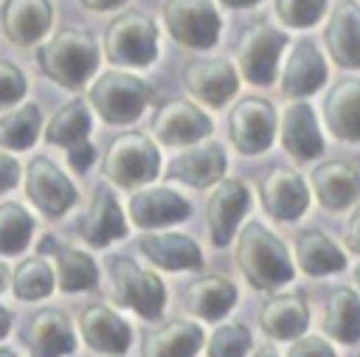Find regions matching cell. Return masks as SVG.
Here are the masks:
<instances>
[{
	"mask_svg": "<svg viewBox=\"0 0 360 357\" xmlns=\"http://www.w3.org/2000/svg\"><path fill=\"white\" fill-rule=\"evenodd\" d=\"M186 90L208 107H225L239 87L236 70L228 59H197L183 73Z\"/></svg>",
	"mask_w": 360,
	"mask_h": 357,
	"instance_id": "cell-15",
	"label": "cell"
},
{
	"mask_svg": "<svg viewBox=\"0 0 360 357\" xmlns=\"http://www.w3.org/2000/svg\"><path fill=\"white\" fill-rule=\"evenodd\" d=\"M323 42L329 56L340 67H349V70L360 67V6L354 0H343L332 11L323 28Z\"/></svg>",
	"mask_w": 360,
	"mask_h": 357,
	"instance_id": "cell-22",
	"label": "cell"
},
{
	"mask_svg": "<svg viewBox=\"0 0 360 357\" xmlns=\"http://www.w3.org/2000/svg\"><path fill=\"white\" fill-rule=\"evenodd\" d=\"M236 267L248 278V284L259 292L278 290L292 281V259L287 245L262 222L250 219L239 231L236 239Z\"/></svg>",
	"mask_w": 360,
	"mask_h": 357,
	"instance_id": "cell-1",
	"label": "cell"
},
{
	"mask_svg": "<svg viewBox=\"0 0 360 357\" xmlns=\"http://www.w3.org/2000/svg\"><path fill=\"white\" fill-rule=\"evenodd\" d=\"M222 6H228V8H248V6H256V3H262V0H219Z\"/></svg>",
	"mask_w": 360,
	"mask_h": 357,
	"instance_id": "cell-46",
	"label": "cell"
},
{
	"mask_svg": "<svg viewBox=\"0 0 360 357\" xmlns=\"http://www.w3.org/2000/svg\"><path fill=\"white\" fill-rule=\"evenodd\" d=\"M236 304V284L225 275H202L188 284L186 290V306L191 315L217 323L222 320Z\"/></svg>",
	"mask_w": 360,
	"mask_h": 357,
	"instance_id": "cell-28",
	"label": "cell"
},
{
	"mask_svg": "<svg viewBox=\"0 0 360 357\" xmlns=\"http://www.w3.org/2000/svg\"><path fill=\"white\" fill-rule=\"evenodd\" d=\"M250 357H278V354H276V349H273V346H262V349H256Z\"/></svg>",
	"mask_w": 360,
	"mask_h": 357,
	"instance_id": "cell-48",
	"label": "cell"
},
{
	"mask_svg": "<svg viewBox=\"0 0 360 357\" xmlns=\"http://www.w3.org/2000/svg\"><path fill=\"white\" fill-rule=\"evenodd\" d=\"M211 129V118L186 98H172L152 115V135L166 146H191L208 138Z\"/></svg>",
	"mask_w": 360,
	"mask_h": 357,
	"instance_id": "cell-11",
	"label": "cell"
},
{
	"mask_svg": "<svg viewBox=\"0 0 360 357\" xmlns=\"http://www.w3.org/2000/svg\"><path fill=\"white\" fill-rule=\"evenodd\" d=\"M8 329H11V312L0 304V340L6 337V332H8Z\"/></svg>",
	"mask_w": 360,
	"mask_h": 357,
	"instance_id": "cell-45",
	"label": "cell"
},
{
	"mask_svg": "<svg viewBox=\"0 0 360 357\" xmlns=\"http://www.w3.org/2000/svg\"><path fill=\"white\" fill-rule=\"evenodd\" d=\"M323 82H326L323 53L315 48L312 39H298L281 70V93L287 98H304L312 96L318 87H323Z\"/></svg>",
	"mask_w": 360,
	"mask_h": 357,
	"instance_id": "cell-18",
	"label": "cell"
},
{
	"mask_svg": "<svg viewBox=\"0 0 360 357\" xmlns=\"http://www.w3.org/2000/svg\"><path fill=\"white\" fill-rule=\"evenodd\" d=\"M281 146L287 149V155H292L295 160H312L323 152V138L315 121V112L309 104L304 101H292L284 112H281Z\"/></svg>",
	"mask_w": 360,
	"mask_h": 357,
	"instance_id": "cell-24",
	"label": "cell"
},
{
	"mask_svg": "<svg viewBox=\"0 0 360 357\" xmlns=\"http://www.w3.org/2000/svg\"><path fill=\"white\" fill-rule=\"evenodd\" d=\"M357 357H360V354H357Z\"/></svg>",
	"mask_w": 360,
	"mask_h": 357,
	"instance_id": "cell-51",
	"label": "cell"
},
{
	"mask_svg": "<svg viewBox=\"0 0 360 357\" xmlns=\"http://www.w3.org/2000/svg\"><path fill=\"white\" fill-rule=\"evenodd\" d=\"M323 121L338 141H360V79H340L323 98Z\"/></svg>",
	"mask_w": 360,
	"mask_h": 357,
	"instance_id": "cell-25",
	"label": "cell"
},
{
	"mask_svg": "<svg viewBox=\"0 0 360 357\" xmlns=\"http://www.w3.org/2000/svg\"><path fill=\"white\" fill-rule=\"evenodd\" d=\"M25 194L28 200L51 219L62 216L76 205V186L65 177V171L48 160V157H34L25 169Z\"/></svg>",
	"mask_w": 360,
	"mask_h": 357,
	"instance_id": "cell-10",
	"label": "cell"
},
{
	"mask_svg": "<svg viewBox=\"0 0 360 357\" xmlns=\"http://www.w3.org/2000/svg\"><path fill=\"white\" fill-rule=\"evenodd\" d=\"M259 197H262L264 211L281 222L298 219L309 205V188H307L304 177L284 166H276L262 177Z\"/></svg>",
	"mask_w": 360,
	"mask_h": 357,
	"instance_id": "cell-13",
	"label": "cell"
},
{
	"mask_svg": "<svg viewBox=\"0 0 360 357\" xmlns=\"http://www.w3.org/2000/svg\"><path fill=\"white\" fill-rule=\"evenodd\" d=\"M354 284L360 287V261H357V267H354Z\"/></svg>",
	"mask_w": 360,
	"mask_h": 357,
	"instance_id": "cell-49",
	"label": "cell"
},
{
	"mask_svg": "<svg viewBox=\"0 0 360 357\" xmlns=\"http://www.w3.org/2000/svg\"><path fill=\"white\" fill-rule=\"evenodd\" d=\"M284 357H338V354L323 337H295V343Z\"/></svg>",
	"mask_w": 360,
	"mask_h": 357,
	"instance_id": "cell-40",
	"label": "cell"
},
{
	"mask_svg": "<svg viewBox=\"0 0 360 357\" xmlns=\"http://www.w3.org/2000/svg\"><path fill=\"white\" fill-rule=\"evenodd\" d=\"M79 332H82L84 343L93 351H98V354L121 357L132 346V329H129V323L118 312H112L110 306H104V304L84 306V312L79 315Z\"/></svg>",
	"mask_w": 360,
	"mask_h": 357,
	"instance_id": "cell-14",
	"label": "cell"
},
{
	"mask_svg": "<svg viewBox=\"0 0 360 357\" xmlns=\"http://www.w3.org/2000/svg\"><path fill=\"white\" fill-rule=\"evenodd\" d=\"M51 20H53V8L48 0H6L0 11L6 37L20 48L42 42V37L51 28Z\"/></svg>",
	"mask_w": 360,
	"mask_h": 357,
	"instance_id": "cell-21",
	"label": "cell"
},
{
	"mask_svg": "<svg viewBox=\"0 0 360 357\" xmlns=\"http://www.w3.org/2000/svg\"><path fill=\"white\" fill-rule=\"evenodd\" d=\"M163 22L169 34L194 51L211 48L219 39V14L211 0H163Z\"/></svg>",
	"mask_w": 360,
	"mask_h": 357,
	"instance_id": "cell-8",
	"label": "cell"
},
{
	"mask_svg": "<svg viewBox=\"0 0 360 357\" xmlns=\"http://www.w3.org/2000/svg\"><path fill=\"white\" fill-rule=\"evenodd\" d=\"M17 183H20V163H17V157L0 152V194L11 191Z\"/></svg>",
	"mask_w": 360,
	"mask_h": 357,
	"instance_id": "cell-41",
	"label": "cell"
},
{
	"mask_svg": "<svg viewBox=\"0 0 360 357\" xmlns=\"http://www.w3.org/2000/svg\"><path fill=\"white\" fill-rule=\"evenodd\" d=\"M79 236L93 247H107L112 239L127 236V219L110 186H96L93 200L79 219Z\"/></svg>",
	"mask_w": 360,
	"mask_h": 357,
	"instance_id": "cell-16",
	"label": "cell"
},
{
	"mask_svg": "<svg viewBox=\"0 0 360 357\" xmlns=\"http://www.w3.org/2000/svg\"><path fill=\"white\" fill-rule=\"evenodd\" d=\"M276 107L264 98H242L228 112V138L242 155H259L273 143Z\"/></svg>",
	"mask_w": 360,
	"mask_h": 357,
	"instance_id": "cell-9",
	"label": "cell"
},
{
	"mask_svg": "<svg viewBox=\"0 0 360 357\" xmlns=\"http://www.w3.org/2000/svg\"><path fill=\"white\" fill-rule=\"evenodd\" d=\"M202 349V329L194 320L172 318L155 332L143 335L141 357H197Z\"/></svg>",
	"mask_w": 360,
	"mask_h": 357,
	"instance_id": "cell-26",
	"label": "cell"
},
{
	"mask_svg": "<svg viewBox=\"0 0 360 357\" xmlns=\"http://www.w3.org/2000/svg\"><path fill=\"white\" fill-rule=\"evenodd\" d=\"M93 160H96V149H93L90 141L76 143V146L68 149V163H70L73 171H87V166H90Z\"/></svg>",
	"mask_w": 360,
	"mask_h": 357,
	"instance_id": "cell-42",
	"label": "cell"
},
{
	"mask_svg": "<svg viewBox=\"0 0 360 357\" xmlns=\"http://www.w3.org/2000/svg\"><path fill=\"white\" fill-rule=\"evenodd\" d=\"M323 332L343 343L352 346L360 340V295L349 287H335L326 295L323 304Z\"/></svg>",
	"mask_w": 360,
	"mask_h": 357,
	"instance_id": "cell-31",
	"label": "cell"
},
{
	"mask_svg": "<svg viewBox=\"0 0 360 357\" xmlns=\"http://www.w3.org/2000/svg\"><path fill=\"white\" fill-rule=\"evenodd\" d=\"M225 169H228L225 149L219 143H200V146H188L186 152H180L169 163L166 177L186 183L191 188H208L222 180Z\"/></svg>",
	"mask_w": 360,
	"mask_h": 357,
	"instance_id": "cell-17",
	"label": "cell"
},
{
	"mask_svg": "<svg viewBox=\"0 0 360 357\" xmlns=\"http://www.w3.org/2000/svg\"><path fill=\"white\" fill-rule=\"evenodd\" d=\"M284 42H287L284 31H278L264 20L248 25L236 39V62L242 76L253 84H273Z\"/></svg>",
	"mask_w": 360,
	"mask_h": 357,
	"instance_id": "cell-7",
	"label": "cell"
},
{
	"mask_svg": "<svg viewBox=\"0 0 360 357\" xmlns=\"http://www.w3.org/2000/svg\"><path fill=\"white\" fill-rule=\"evenodd\" d=\"M138 250L163 270H202V253L194 239L183 233H143L138 236Z\"/></svg>",
	"mask_w": 360,
	"mask_h": 357,
	"instance_id": "cell-27",
	"label": "cell"
},
{
	"mask_svg": "<svg viewBox=\"0 0 360 357\" xmlns=\"http://www.w3.org/2000/svg\"><path fill=\"white\" fill-rule=\"evenodd\" d=\"M343 239H346V245H349V250H354V253H360V205L354 208V214L349 216V222H346V233H343Z\"/></svg>",
	"mask_w": 360,
	"mask_h": 357,
	"instance_id": "cell-43",
	"label": "cell"
},
{
	"mask_svg": "<svg viewBox=\"0 0 360 357\" xmlns=\"http://www.w3.org/2000/svg\"><path fill=\"white\" fill-rule=\"evenodd\" d=\"M259 323L273 340H295L309 326V309L301 295H276L262 306Z\"/></svg>",
	"mask_w": 360,
	"mask_h": 357,
	"instance_id": "cell-29",
	"label": "cell"
},
{
	"mask_svg": "<svg viewBox=\"0 0 360 357\" xmlns=\"http://www.w3.org/2000/svg\"><path fill=\"white\" fill-rule=\"evenodd\" d=\"M34 233V219L20 202L0 205V256H17L28 247Z\"/></svg>",
	"mask_w": 360,
	"mask_h": 357,
	"instance_id": "cell-36",
	"label": "cell"
},
{
	"mask_svg": "<svg viewBox=\"0 0 360 357\" xmlns=\"http://www.w3.org/2000/svg\"><path fill=\"white\" fill-rule=\"evenodd\" d=\"M8 278H11V273H8V267H6L3 261H0V292H3L6 287H8Z\"/></svg>",
	"mask_w": 360,
	"mask_h": 357,
	"instance_id": "cell-47",
	"label": "cell"
},
{
	"mask_svg": "<svg viewBox=\"0 0 360 357\" xmlns=\"http://www.w3.org/2000/svg\"><path fill=\"white\" fill-rule=\"evenodd\" d=\"M87 135H90V110L82 98L62 104L45 126V141L53 146H65V149L84 143Z\"/></svg>",
	"mask_w": 360,
	"mask_h": 357,
	"instance_id": "cell-33",
	"label": "cell"
},
{
	"mask_svg": "<svg viewBox=\"0 0 360 357\" xmlns=\"http://www.w3.org/2000/svg\"><path fill=\"white\" fill-rule=\"evenodd\" d=\"M37 65L51 82L68 90H79L98 67V45L82 28H59L48 42L37 48Z\"/></svg>",
	"mask_w": 360,
	"mask_h": 357,
	"instance_id": "cell-2",
	"label": "cell"
},
{
	"mask_svg": "<svg viewBox=\"0 0 360 357\" xmlns=\"http://www.w3.org/2000/svg\"><path fill=\"white\" fill-rule=\"evenodd\" d=\"M248 208H250L248 186L242 180H225L222 177L217 183V188L211 191L208 202H205L208 236H211V242L217 247H225L233 239V233H236V228H239V222H242Z\"/></svg>",
	"mask_w": 360,
	"mask_h": 357,
	"instance_id": "cell-12",
	"label": "cell"
},
{
	"mask_svg": "<svg viewBox=\"0 0 360 357\" xmlns=\"http://www.w3.org/2000/svg\"><path fill=\"white\" fill-rule=\"evenodd\" d=\"M25 76L17 65L0 59V110L6 107H14L22 96H25Z\"/></svg>",
	"mask_w": 360,
	"mask_h": 357,
	"instance_id": "cell-39",
	"label": "cell"
},
{
	"mask_svg": "<svg viewBox=\"0 0 360 357\" xmlns=\"http://www.w3.org/2000/svg\"><path fill=\"white\" fill-rule=\"evenodd\" d=\"M104 56L112 65L146 67L158 56V28L141 11L118 14L104 31Z\"/></svg>",
	"mask_w": 360,
	"mask_h": 357,
	"instance_id": "cell-6",
	"label": "cell"
},
{
	"mask_svg": "<svg viewBox=\"0 0 360 357\" xmlns=\"http://www.w3.org/2000/svg\"><path fill=\"white\" fill-rule=\"evenodd\" d=\"M87 101L101 115V121H107V124H129L152 101V87L143 79L132 76V73L107 70L90 84Z\"/></svg>",
	"mask_w": 360,
	"mask_h": 357,
	"instance_id": "cell-4",
	"label": "cell"
},
{
	"mask_svg": "<svg viewBox=\"0 0 360 357\" xmlns=\"http://www.w3.org/2000/svg\"><path fill=\"white\" fill-rule=\"evenodd\" d=\"M160 171V155L152 138L143 132H124L118 135L104 157H101V174L118 186V188H138L158 177Z\"/></svg>",
	"mask_w": 360,
	"mask_h": 357,
	"instance_id": "cell-3",
	"label": "cell"
},
{
	"mask_svg": "<svg viewBox=\"0 0 360 357\" xmlns=\"http://www.w3.org/2000/svg\"><path fill=\"white\" fill-rule=\"evenodd\" d=\"M191 214L186 197L172 188H143L129 197V219L138 228H163Z\"/></svg>",
	"mask_w": 360,
	"mask_h": 357,
	"instance_id": "cell-23",
	"label": "cell"
},
{
	"mask_svg": "<svg viewBox=\"0 0 360 357\" xmlns=\"http://www.w3.org/2000/svg\"><path fill=\"white\" fill-rule=\"evenodd\" d=\"M0 357H17L11 349H0Z\"/></svg>",
	"mask_w": 360,
	"mask_h": 357,
	"instance_id": "cell-50",
	"label": "cell"
},
{
	"mask_svg": "<svg viewBox=\"0 0 360 357\" xmlns=\"http://www.w3.org/2000/svg\"><path fill=\"white\" fill-rule=\"evenodd\" d=\"M295 261L307 275H329L346 267V253L318 228H304L295 236Z\"/></svg>",
	"mask_w": 360,
	"mask_h": 357,
	"instance_id": "cell-30",
	"label": "cell"
},
{
	"mask_svg": "<svg viewBox=\"0 0 360 357\" xmlns=\"http://www.w3.org/2000/svg\"><path fill=\"white\" fill-rule=\"evenodd\" d=\"M309 177L315 200L326 211H346L360 200V171L346 160H326Z\"/></svg>",
	"mask_w": 360,
	"mask_h": 357,
	"instance_id": "cell-19",
	"label": "cell"
},
{
	"mask_svg": "<svg viewBox=\"0 0 360 357\" xmlns=\"http://www.w3.org/2000/svg\"><path fill=\"white\" fill-rule=\"evenodd\" d=\"M42 132V112L37 104H22L0 115V146L3 149H28Z\"/></svg>",
	"mask_w": 360,
	"mask_h": 357,
	"instance_id": "cell-34",
	"label": "cell"
},
{
	"mask_svg": "<svg viewBox=\"0 0 360 357\" xmlns=\"http://www.w3.org/2000/svg\"><path fill=\"white\" fill-rule=\"evenodd\" d=\"M326 0H276V14L284 25L309 28L323 17Z\"/></svg>",
	"mask_w": 360,
	"mask_h": 357,
	"instance_id": "cell-38",
	"label": "cell"
},
{
	"mask_svg": "<svg viewBox=\"0 0 360 357\" xmlns=\"http://www.w3.org/2000/svg\"><path fill=\"white\" fill-rule=\"evenodd\" d=\"M107 267H110V281H112V298L118 306L138 312L143 320H155L163 312L166 287L158 278V273L138 267L127 256H112Z\"/></svg>",
	"mask_w": 360,
	"mask_h": 357,
	"instance_id": "cell-5",
	"label": "cell"
},
{
	"mask_svg": "<svg viewBox=\"0 0 360 357\" xmlns=\"http://www.w3.org/2000/svg\"><path fill=\"white\" fill-rule=\"evenodd\" d=\"M84 8H93V11H110V8H118L124 6L127 0H79Z\"/></svg>",
	"mask_w": 360,
	"mask_h": 357,
	"instance_id": "cell-44",
	"label": "cell"
},
{
	"mask_svg": "<svg viewBox=\"0 0 360 357\" xmlns=\"http://www.w3.org/2000/svg\"><path fill=\"white\" fill-rule=\"evenodd\" d=\"M253 337L250 329L242 323H225L219 329L211 332L208 343H205V354L208 357H245L250 349Z\"/></svg>",
	"mask_w": 360,
	"mask_h": 357,
	"instance_id": "cell-37",
	"label": "cell"
},
{
	"mask_svg": "<svg viewBox=\"0 0 360 357\" xmlns=\"http://www.w3.org/2000/svg\"><path fill=\"white\" fill-rule=\"evenodd\" d=\"M8 281H11V292L20 301H42L53 292V284H56L53 281V267L42 256L20 261Z\"/></svg>",
	"mask_w": 360,
	"mask_h": 357,
	"instance_id": "cell-35",
	"label": "cell"
},
{
	"mask_svg": "<svg viewBox=\"0 0 360 357\" xmlns=\"http://www.w3.org/2000/svg\"><path fill=\"white\" fill-rule=\"evenodd\" d=\"M51 253L56 256L53 281L62 292H84V290H93L98 284V267L84 250L56 242V247Z\"/></svg>",
	"mask_w": 360,
	"mask_h": 357,
	"instance_id": "cell-32",
	"label": "cell"
},
{
	"mask_svg": "<svg viewBox=\"0 0 360 357\" xmlns=\"http://www.w3.org/2000/svg\"><path fill=\"white\" fill-rule=\"evenodd\" d=\"M25 346L31 357H68L76 351V335L70 318L62 309H42L25 329Z\"/></svg>",
	"mask_w": 360,
	"mask_h": 357,
	"instance_id": "cell-20",
	"label": "cell"
}]
</instances>
